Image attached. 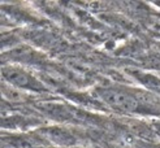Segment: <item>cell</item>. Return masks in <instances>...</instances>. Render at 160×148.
<instances>
[{"label":"cell","mask_w":160,"mask_h":148,"mask_svg":"<svg viewBox=\"0 0 160 148\" xmlns=\"http://www.w3.org/2000/svg\"><path fill=\"white\" fill-rule=\"evenodd\" d=\"M100 99L107 103L109 107L121 112L133 113L139 109V101L134 95H130L125 91L115 88H104L99 91Z\"/></svg>","instance_id":"1"},{"label":"cell","mask_w":160,"mask_h":148,"mask_svg":"<svg viewBox=\"0 0 160 148\" xmlns=\"http://www.w3.org/2000/svg\"><path fill=\"white\" fill-rule=\"evenodd\" d=\"M3 75L5 81L11 86H14L17 88H25V87H31L34 83L33 78H31L26 72H23L22 69L14 68V66H7L3 69Z\"/></svg>","instance_id":"2"},{"label":"cell","mask_w":160,"mask_h":148,"mask_svg":"<svg viewBox=\"0 0 160 148\" xmlns=\"http://www.w3.org/2000/svg\"><path fill=\"white\" fill-rule=\"evenodd\" d=\"M128 129L130 131H133L135 135H139L141 138L143 139H147V138H151L155 132L152 130V127L147 126L143 122H137V121H130L128 122Z\"/></svg>","instance_id":"3"},{"label":"cell","mask_w":160,"mask_h":148,"mask_svg":"<svg viewBox=\"0 0 160 148\" xmlns=\"http://www.w3.org/2000/svg\"><path fill=\"white\" fill-rule=\"evenodd\" d=\"M47 135H48L52 140H55V142H58L60 144L69 146L74 142L73 138H72L67 131H64L61 129H51V130H48V132H47Z\"/></svg>","instance_id":"4"},{"label":"cell","mask_w":160,"mask_h":148,"mask_svg":"<svg viewBox=\"0 0 160 148\" xmlns=\"http://www.w3.org/2000/svg\"><path fill=\"white\" fill-rule=\"evenodd\" d=\"M3 93L4 96L11 100V101H25L26 100V95L23 92H21L17 87L11 86V87H4L3 88Z\"/></svg>","instance_id":"5"},{"label":"cell","mask_w":160,"mask_h":148,"mask_svg":"<svg viewBox=\"0 0 160 148\" xmlns=\"http://www.w3.org/2000/svg\"><path fill=\"white\" fill-rule=\"evenodd\" d=\"M152 130H154L155 134L160 138V123H158V125H155V126H152Z\"/></svg>","instance_id":"6"}]
</instances>
